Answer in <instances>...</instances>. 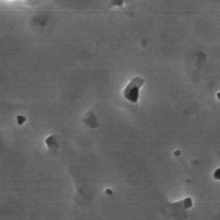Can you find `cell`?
Masks as SVG:
<instances>
[{
	"label": "cell",
	"mask_w": 220,
	"mask_h": 220,
	"mask_svg": "<svg viewBox=\"0 0 220 220\" xmlns=\"http://www.w3.org/2000/svg\"><path fill=\"white\" fill-rule=\"evenodd\" d=\"M144 83V79L140 77H136L133 78L124 90L125 98L133 103H136L139 99V89L143 86Z\"/></svg>",
	"instance_id": "obj_1"
},
{
	"label": "cell",
	"mask_w": 220,
	"mask_h": 220,
	"mask_svg": "<svg viewBox=\"0 0 220 220\" xmlns=\"http://www.w3.org/2000/svg\"><path fill=\"white\" fill-rule=\"evenodd\" d=\"M25 121H26V119H25L23 116H17V123H18L19 125L23 124V123L25 122Z\"/></svg>",
	"instance_id": "obj_2"
}]
</instances>
